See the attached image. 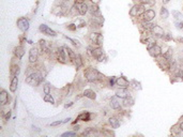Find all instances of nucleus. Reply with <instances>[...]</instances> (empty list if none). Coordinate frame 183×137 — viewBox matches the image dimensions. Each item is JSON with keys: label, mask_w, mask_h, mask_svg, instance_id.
I'll return each mask as SVG.
<instances>
[{"label": "nucleus", "mask_w": 183, "mask_h": 137, "mask_svg": "<svg viewBox=\"0 0 183 137\" xmlns=\"http://www.w3.org/2000/svg\"><path fill=\"white\" fill-rule=\"evenodd\" d=\"M85 77L86 81H90V83H94V81H102L104 78V75L94 68H88L85 71Z\"/></svg>", "instance_id": "nucleus-1"}, {"label": "nucleus", "mask_w": 183, "mask_h": 137, "mask_svg": "<svg viewBox=\"0 0 183 137\" xmlns=\"http://www.w3.org/2000/svg\"><path fill=\"white\" fill-rule=\"evenodd\" d=\"M43 79H44V76L42 75V73L33 72L26 77V83L28 85H31V86H39Z\"/></svg>", "instance_id": "nucleus-2"}, {"label": "nucleus", "mask_w": 183, "mask_h": 137, "mask_svg": "<svg viewBox=\"0 0 183 137\" xmlns=\"http://www.w3.org/2000/svg\"><path fill=\"white\" fill-rule=\"evenodd\" d=\"M146 4H142V3H139V4H135V6L130 10V15L132 17H137V16H140L142 13L146 11Z\"/></svg>", "instance_id": "nucleus-3"}, {"label": "nucleus", "mask_w": 183, "mask_h": 137, "mask_svg": "<svg viewBox=\"0 0 183 137\" xmlns=\"http://www.w3.org/2000/svg\"><path fill=\"white\" fill-rule=\"evenodd\" d=\"M89 40H90V42H91L92 44L97 45V46H101L104 42L103 36H102L100 32H95V31H93V32L90 33V36H89Z\"/></svg>", "instance_id": "nucleus-4"}, {"label": "nucleus", "mask_w": 183, "mask_h": 137, "mask_svg": "<svg viewBox=\"0 0 183 137\" xmlns=\"http://www.w3.org/2000/svg\"><path fill=\"white\" fill-rule=\"evenodd\" d=\"M155 59H157V66L162 68L163 71H169V68H170V60L166 59L163 55L159 56L157 58H155Z\"/></svg>", "instance_id": "nucleus-5"}, {"label": "nucleus", "mask_w": 183, "mask_h": 137, "mask_svg": "<svg viewBox=\"0 0 183 137\" xmlns=\"http://www.w3.org/2000/svg\"><path fill=\"white\" fill-rule=\"evenodd\" d=\"M154 17H155V11L153 9H148L146 10L145 12L142 13L140 15V18H142V21H153Z\"/></svg>", "instance_id": "nucleus-6"}, {"label": "nucleus", "mask_w": 183, "mask_h": 137, "mask_svg": "<svg viewBox=\"0 0 183 137\" xmlns=\"http://www.w3.org/2000/svg\"><path fill=\"white\" fill-rule=\"evenodd\" d=\"M16 25H17V27L19 28V29H21L23 32H26V31H28V29H29V26H30L29 21H28L27 18H25V17L18 18Z\"/></svg>", "instance_id": "nucleus-7"}, {"label": "nucleus", "mask_w": 183, "mask_h": 137, "mask_svg": "<svg viewBox=\"0 0 183 137\" xmlns=\"http://www.w3.org/2000/svg\"><path fill=\"white\" fill-rule=\"evenodd\" d=\"M57 55V60L61 63H66V51H65V47H59L56 51Z\"/></svg>", "instance_id": "nucleus-8"}, {"label": "nucleus", "mask_w": 183, "mask_h": 137, "mask_svg": "<svg viewBox=\"0 0 183 137\" xmlns=\"http://www.w3.org/2000/svg\"><path fill=\"white\" fill-rule=\"evenodd\" d=\"M150 31H151V33H152V36H155V38H162L163 39V36L165 34L163 28L161 27V26H157V25H154Z\"/></svg>", "instance_id": "nucleus-9"}, {"label": "nucleus", "mask_w": 183, "mask_h": 137, "mask_svg": "<svg viewBox=\"0 0 183 137\" xmlns=\"http://www.w3.org/2000/svg\"><path fill=\"white\" fill-rule=\"evenodd\" d=\"M40 31L43 32V34H46V36H57L56 31H54L53 29H50L48 26H46V25H44V24L40 25Z\"/></svg>", "instance_id": "nucleus-10"}, {"label": "nucleus", "mask_w": 183, "mask_h": 137, "mask_svg": "<svg viewBox=\"0 0 183 137\" xmlns=\"http://www.w3.org/2000/svg\"><path fill=\"white\" fill-rule=\"evenodd\" d=\"M116 85L119 86L120 88H129V86L131 85V83L127 81L124 76H121V77H118L117 79H116Z\"/></svg>", "instance_id": "nucleus-11"}, {"label": "nucleus", "mask_w": 183, "mask_h": 137, "mask_svg": "<svg viewBox=\"0 0 183 137\" xmlns=\"http://www.w3.org/2000/svg\"><path fill=\"white\" fill-rule=\"evenodd\" d=\"M148 51H149V54H150L151 57H153V58H157L159 56L162 55V47L157 44L155 46H153V47L151 48V49H149Z\"/></svg>", "instance_id": "nucleus-12"}, {"label": "nucleus", "mask_w": 183, "mask_h": 137, "mask_svg": "<svg viewBox=\"0 0 183 137\" xmlns=\"http://www.w3.org/2000/svg\"><path fill=\"white\" fill-rule=\"evenodd\" d=\"M116 96L120 98H125L127 96H131V93L127 90V88H119L116 90Z\"/></svg>", "instance_id": "nucleus-13"}, {"label": "nucleus", "mask_w": 183, "mask_h": 137, "mask_svg": "<svg viewBox=\"0 0 183 137\" xmlns=\"http://www.w3.org/2000/svg\"><path fill=\"white\" fill-rule=\"evenodd\" d=\"M39 58V51L36 47H32L29 51V61L30 63H36Z\"/></svg>", "instance_id": "nucleus-14"}, {"label": "nucleus", "mask_w": 183, "mask_h": 137, "mask_svg": "<svg viewBox=\"0 0 183 137\" xmlns=\"http://www.w3.org/2000/svg\"><path fill=\"white\" fill-rule=\"evenodd\" d=\"M110 107L115 110H118L121 108V104H120V101L118 100V96H112V98H110Z\"/></svg>", "instance_id": "nucleus-15"}, {"label": "nucleus", "mask_w": 183, "mask_h": 137, "mask_svg": "<svg viewBox=\"0 0 183 137\" xmlns=\"http://www.w3.org/2000/svg\"><path fill=\"white\" fill-rule=\"evenodd\" d=\"M8 103H9V94H8L6 90H1V92H0V104L4 106Z\"/></svg>", "instance_id": "nucleus-16"}, {"label": "nucleus", "mask_w": 183, "mask_h": 137, "mask_svg": "<svg viewBox=\"0 0 183 137\" xmlns=\"http://www.w3.org/2000/svg\"><path fill=\"white\" fill-rule=\"evenodd\" d=\"M14 55L17 59H21V57L25 55V49L23 46H17V47L14 48Z\"/></svg>", "instance_id": "nucleus-17"}, {"label": "nucleus", "mask_w": 183, "mask_h": 137, "mask_svg": "<svg viewBox=\"0 0 183 137\" xmlns=\"http://www.w3.org/2000/svg\"><path fill=\"white\" fill-rule=\"evenodd\" d=\"M83 96H86V98H90V100H95V98H97V94H95V92L93 91V90H91V89H86L85 91H84Z\"/></svg>", "instance_id": "nucleus-18"}, {"label": "nucleus", "mask_w": 183, "mask_h": 137, "mask_svg": "<svg viewBox=\"0 0 183 137\" xmlns=\"http://www.w3.org/2000/svg\"><path fill=\"white\" fill-rule=\"evenodd\" d=\"M17 86H18V77L17 76H14V77H12L11 85H10V90H11V92H15L16 89H17Z\"/></svg>", "instance_id": "nucleus-19"}, {"label": "nucleus", "mask_w": 183, "mask_h": 137, "mask_svg": "<svg viewBox=\"0 0 183 137\" xmlns=\"http://www.w3.org/2000/svg\"><path fill=\"white\" fill-rule=\"evenodd\" d=\"M89 11L92 14V16H100V9H99L98 4H91V6L89 8Z\"/></svg>", "instance_id": "nucleus-20"}, {"label": "nucleus", "mask_w": 183, "mask_h": 137, "mask_svg": "<svg viewBox=\"0 0 183 137\" xmlns=\"http://www.w3.org/2000/svg\"><path fill=\"white\" fill-rule=\"evenodd\" d=\"M109 124L112 125V128H118L121 123H120V120H119L118 118L112 117V118H109Z\"/></svg>", "instance_id": "nucleus-21"}, {"label": "nucleus", "mask_w": 183, "mask_h": 137, "mask_svg": "<svg viewBox=\"0 0 183 137\" xmlns=\"http://www.w3.org/2000/svg\"><path fill=\"white\" fill-rule=\"evenodd\" d=\"M104 53H103V49L100 47V46H98L97 48H92V57L93 58H95V59H98L99 57L102 56Z\"/></svg>", "instance_id": "nucleus-22"}, {"label": "nucleus", "mask_w": 183, "mask_h": 137, "mask_svg": "<svg viewBox=\"0 0 183 137\" xmlns=\"http://www.w3.org/2000/svg\"><path fill=\"white\" fill-rule=\"evenodd\" d=\"M72 62L75 64V66H76L77 70L83 66V60H81V57H80V55H76V57L74 58V60L72 61Z\"/></svg>", "instance_id": "nucleus-23"}, {"label": "nucleus", "mask_w": 183, "mask_h": 137, "mask_svg": "<svg viewBox=\"0 0 183 137\" xmlns=\"http://www.w3.org/2000/svg\"><path fill=\"white\" fill-rule=\"evenodd\" d=\"M19 72H21V70H19V66H18L17 64H13V66H11V70H10V74H11V76H12V77H14V76H18Z\"/></svg>", "instance_id": "nucleus-24"}, {"label": "nucleus", "mask_w": 183, "mask_h": 137, "mask_svg": "<svg viewBox=\"0 0 183 137\" xmlns=\"http://www.w3.org/2000/svg\"><path fill=\"white\" fill-rule=\"evenodd\" d=\"M134 103H135V100H134L132 96H127V98H123V105L125 107H131V106H133Z\"/></svg>", "instance_id": "nucleus-25"}, {"label": "nucleus", "mask_w": 183, "mask_h": 137, "mask_svg": "<svg viewBox=\"0 0 183 137\" xmlns=\"http://www.w3.org/2000/svg\"><path fill=\"white\" fill-rule=\"evenodd\" d=\"M40 47H41V51L43 53H49V47L47 45V42L44 41V40H40Z\"/></svg>", "instance_id": "nucleus-26"}, {"label": "nucleus", "mask_w": 183, "mask_h": 137, "mask_svg": "<svg viewBox=\"0 0 183 137\" xmlns=\"http://www.w3.org/2000/svg\"><path fill=\"white\" fill-rule=\"evenodd\" d=\"M181 128H180V125H179V123H177V124H174L172 128H171V134L174 135V136H179V135H181Z\"/></svg>", "instance_id": "nucleus-27"}, {"label": "nucleus", "mask_w": 183, "mask_h": 137, "mask_svg": "<svg viewBox=\"0 0 183 137\" xmlns=\"http://www.w3.org/2000/svg\"><path fill=\"white\" fill-rule=\"evenodd\" d=\"M77 120H81V121H90V120H91V117H90V113H83L77 117Z\"/></svg>", "instance_id": "nucleus-28"}, {"label": "nucleus", "mask_w": 183, "mask_h": 137, "mask_svg": "<svg viewBox=\"0 0 183 137\" xmlns=\"http://www.w3.org/2000/svg\"><path fill=\"white\" fill-rule=\"evenodd\" d=\"M159 15H161V17L164 18V19H167L169 17V12L168 10L166 9L165 6H162L161 8V11H159Z\"/></svg>", "instance_id": "nucleus-29"}, {"label": "nucleus", "mask_w": 183, "mask_h": 137, "mask_svg": "<svg viewBox=\"0 0 183 137\" xmlns=\"http://www.w3.org/2000/svg\"><path fill=\"white\" fill-rule=\"evenodd\" d=\"M171 14L174 15V17L176 18L177 21H183V14H182V13H180V11L174 10V11L171 12Z\"/></svg>", "instance_id": "nucleus-30"}, {"label": "nucleus", "mask_w": 183, "mask_h": 137, "mask_svg": "<svg viewBox=\"0 0 183 137\" xmlns=\"http://www.w3.org/2000/svg\"><path fill=\"white\" fill-rule=\"evenodd\" d=\"M65 51H66V55L69 56V59L71 60V61H73L74 58L76 57V54H75V53L72 51L71 48H69V47H65Z\"/></svg>", "instance_id": "nucleus-31"}, {"label": "nucleus", "mask_w": 183, "mask_h": 137, "mask_svg": "<svg viewBox=\"0 0 183 137\" xmlns=\"http://www.w3.org/2000/svg\"><path fill=\"white\" fill-rule=\"evenodd\" d=\"M94 134H97V131H95L94 128H89L87 131H85L83 133V136H91V135H94Z\"/></svg>", "instance_id": "nucleus-32"}, {"label": "nucleus", "mask_w": 183, "mask_h": 137, "mask_svg": "<svg viewBox=\"0 0 183 137\" xmlns=\"http://www.w3.org/2000/svg\"><path fill=\"white\" fill-rule=\"evenodd\" d=\"M157 45V42H155V40L152 39V38H150V39L148 40L147 42V49L149 51V49H151V48L153 47V46H155Z\"/></svg>", "instance_id": "nucleus-33"}, {"label": "nucleus", "mask_w": 183, "mask_h": 137, "mask_svg": "<svg viewBox=\"0 0 183 137\" xmlns=\"http://www.w3.org/2000/svg\"><path fill=\"white\" fill-rule=\"evenodd\" d=\"M172 54H174V51H172V48H168V51H166V53H164V54H163V56L165 57L166 59L171 60V58H172Z\"/></svg>", "instance_id": "nucleus-34"}, {"label": "nucleus", "mask_w": 183, "mask_h": 137, "mask_svg": "<svg viewBox=\"0 0 183 137\" xmlns=\"http://www.w3.org/2000/svg\"><path fill=\"white\" fill-rule=\"evenodd\" d=\"M139 2L146 6H153L155 4V0H139Z\"/></svg>", "instance_id": "nucleus-35"}, {"label": "nucleus", "mask_w": 183, "mask_h": 137, "mask_svg": "<svg viewBox=\"0 0 183 137\" xmlns=\"http://www.w3.org/2000/svg\"><path fill=\"white\" fill-rule=\"evenodd\" d=\"M44 101L47 102V103H51V104L55 103V100H54V98L50 96V94H45L44 96Z\"/></svg>", "instance_id": "nucleus-36"}, {"label": "nucleus", "mask_w": 183, "mask_h": 137, "mask_svg": "<svg viewBox=\"0 0 183 137\" xmlns=\"http://www.w3.org/2000/svg\"><path fill=\"white\" fill-rule=\"evenodd\" d=\"M64 38H65V39H68L70 42H72V43H73V44L75 45V46H76V47H80V43L78 41H77V40L71 39V38H69V36H64Z\"/></svg>", "instance_id": "nucleus-37"}, {"label": "nucleus", "mask_w": 183, "mask_h": 137, "mask_svg": "<svg viewBox=\"0 0 183 137\" xmlns=\"http://www.w3.org/2000/svg\"><path fill=\"white\" fill-rule=\"evenodd\" d=\"M43 92H44V94H50V86L48 85V83H46L44 86V88H43Z\"/></svg>", "instance_id": "nucleus-38"}, {"label": "nucleus", "mask_w": 183, "mask_h": 137, "mask_svg": "<svg viewBox=\"0 0 183 137\" xmlns=\"http://www.w3.org/2000/svg\"><path fill=\"white\" fill-rule=\"evenodd\" d=\"M132 85H134V88H136V89H138V90H140L142 89V87H140V83H138V81H136L135 79L134 81H132Z\"/></svg>", "instance_id": "nucleus-39"}, {"label": "nucleus", "mask_w": 183, "mask_h": 137, "mask_svg": "<svg viewBox=\"0 0 183 137\" xmlns=\"http://www.w3.org/2000/svg\"><path fill=\"white\" fill-rule=\"evenodd\" d=\"M66 28H68L69 30H71V31H75V30L77 29V26H76V24H70L66 26Z\"/></svg>", "instance_id": "nucleus-40"}, {"label": "nucleus", "mask_w": 183, "mask_h": 137, "mask_svg": "<svg viewBox=\"0 0 183 137\" xmlns=\"http://www.w3.org/2000/svg\"><path fill=\"white\" fill-rule=\"evenodd\" d=\"M2 117H3V119H4V121H8V120L10 119V117H11V111L8 110L6 115H2Z\"/></svg>", "instance_id": "nucleus-41"}, {"label": "nucleus", "mask_w": 183, "mask_h": 137, "mask_svg": "<svg viewBox=\"0 0 183 137\" xmlns=\"http://www.w3.org/2000/svg\"><path fill=\"white\" fill-rule=\"evenodd\" d=\"M174 26L177 29H182L183 28V21H176L174 23Z\"/></svg>", "instance_id": "nucleus-42"}, {"label": "nucleus", "mask_w": 183, "mask_h": 137, "mask_svg": "<svg viewBox=\"0 0 183 137\" xmlns=\"http://www.w3.org/2000/svg\"><path fill=\"white\" fill-rule=\"evenodd\" d=\"M116 79H117V78H115V77H110V78H109V81H108V83H109V86H110V87H114V86H115Z\"/></svg>", "instance_id": "nucleus-43"}, {"label": "nucleus", "mask_w": 183, "mask_h": 137, "mask_svg": "<svg viewBox=\"0 0 183 137\" xmlns=\"http://www.w3.org/2000/svg\"><path fill=\"white\" fill-rule=\"evenodd\" d=\"M76 26H77V28H83V27H85V26H86V21H79V23H78V24L76 23Z\"/></svg>", "instance_id": "nucleus-44"}, {"label": "nucleus", "mask_w": 183, "mask_h": 137, "mask_svg": "<svg viewBox=\"0 0 183 137\" xmlns=\"http://www.w3.org/2000/svg\"><path fill=\"white\" fill-rule=\"evenodd\" d=\"M76 133L75 132H66L64 134H62V137H65V136H75Z\"/></svg>", "instance_id": "nucleus-45"}, {"label": "nucleus", "mask_w": 183, "mask_h": 137, "mask_svg": "<svg viewBox=\"0 0 183 137\" xmlns=\"http://www.w3.org/2000/svg\"><path fill=\"white\" fill-rule=\"evenodd\" d=\"M163 39L165 40V41H169V40H172V36H171L169 33H166V34H164Z\"/></svg>", "instance_id": "nucleus-46"}, {"label": "nucleus", "mask_w": 183, "mask_h": 137, "mask_svg": "<svg viewBox=\"0 0 183 137\" xmlns=\"http://www.w3.org/2000/svg\"><path fill=\"white\" fill-rule=\"evenodd\" d=\"M105 59H106V56H105V55H102V56H100V57H99V58H98V59H97V60H98V61H99V62H103V61H104V60H105Z\"/></svg>", "instance_id": "nucleus-47"}, {"label": "nucleus", "mask_w": 183, "mask_h": 137, "mask_svg": "<svg viewBox=\"0 0 183 137\" xmlns=\"http://www.w3.org/2000/svg\"><path fill=\"white\" fill-rule=\"evenodd\" d=\"M61 123H63V121H55V122H51V126H57V125H60Z\"/></svg>", "instance_id": "nucleus-48"}, {"label": "nucleus", "mask_w": 183, "mask_h": 137, "mask_svg": "<svg viewBox=\"0 0 183 137\" xmlns=\"http://www.w3.org/2000/svg\"><path fill=\"white\" fill-rule=\"evenodd\" d=\"M179 125H180V128H181V131L183 132V116L181 117V119H180V121H179Z\"/></svg>", "instance_id": "nucleus-49"}, {"label": "nucleus", "mask_w": 183, "mask_h": 137, "mask_svg": "<svg viewBox=\"0 0 183 137\" xmlns=\"http://www.w3.org/2000/svg\"><path fill=\"white\" fill-rule=\"evenodd\" d=\"M72 105H73V103H72V102H71V103H69V104H65V105H64V107H65V108H68V107H71Z\"/></svg>", "instance_id": "nucleus-50"}, {"label": "nucleus", "mask_w": 183, "mask_h": 137, "mask_svg": "<svg viewBox=\"0 0 183 137\" xmlns=\"http://www.w3.org/2000/svg\"><path fill=\"white\" fill-rule=\"evenodd\" d=\"M70 120H71V118H66V119H65V120H63V123L70 122Z\"/></svg>", "instance_id": "nucleus-51"}, {"label": "nucleus", "mask_w": 183, "mask_h": 137, "mask_svg": "<svg viewBox=\"0 0 183 137\" xmlns=\"http://www.w3.org/2000/svg\"><path fill=\"white\" fill-rule=\"evenodd\" d=\"M78 128H79V126L77 125V126H74V128H73V130H74V131H78Z\"/></svg>", "instance_id": "nucleus-52"}, {"label": "nucleus", "mask_w": 183, "mask_h": 137, "mask_svg": "<svg viewBox=\"0 0 183 137\" xmlns=\"http://www.w3.org/2000/svg\"><path fill=\"white\" fill-rule=\"evenodd\" d=\"M178 41H179V42H182V43H183V38H178Z\"/></svg>", "instance_id": "nucleus-53"}, {"label": "nucleus", "mask_w": 183, "mask_h": 137, "mask_svg": "<svg viewBox=\"0 0 183 137\" xmlns=\"http://www.w3.org/2000/svg\"><path fill=\"white\" fill-rule=\"evenodd\" d=\"M169 2V0H163V3H165V4H166V3H168Z\"/></svg>", "instance_id": "nucleus-54"}, {"label": "nucleus", "mask_w": 183, "mask_h": 137, "mask_svg": "<svg viewBox=\"0 0 183 137\" xmlns=\"http://www.w3.org/2000/svg\"><path fill=\"white\" fill-rule=\"evenodd\" d=\"M182 30H183V28H182Z\"/></svg>", "instance_id": "nucleus-55"}]
</instances>
